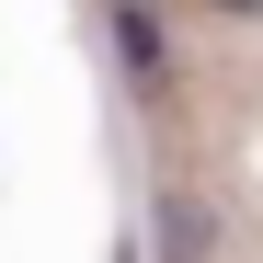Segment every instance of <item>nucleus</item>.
I'll list each match as a JSON object with an SVG mask.
<instances>
[{
    "label": "nucleus",
    "instance_id": "obj_2",
    "mask_svg": "<svg viewBox=\"0 0 263 263\" xmlns=\"http://www.w3.org/2000/svg\"><path fill=\"white\" fill-rule=\"evenodd\" d=\"M115 58L138 92H172V23H160V0H115Z\"/></svg>",
    "mask_w": 263,
    "mask_h": 263
},
{
    "label": "nucleus",
    "instance_id": "obj_4",
    "mask_svg": "<svg viewBox=\"0 0 263 263\" xmlns=\"http://www.w3.org/2000/svg\"><path fill=\"white\" fill-rule=\"evenodd\" d=\"M103 12H115V0H103Z\"/></svg>",
    "mask_w": 263,
    "mask_h": 263
},
{
    "label": "nucleus",
    "instance_id": "obj_1",
    "mask_svg": "<svg viewBox=\"0 0 263 263\" xmlns=\"http://www.w3.org/2000/svg\"><path fill=\"white\" fill-rule=\"evenodd\" d=\"M149 252H160V263H206V252H217V206H206L195 183H160V195H149Z\"/></svg>",
    "mask_w": 263,
    "mask_h": 263
},
{
    "label": "nucleus",
    "instance_id": "obj_3",
    "mask_svg": "<svg viewBox=\"0 0 263 263\" xmlns=\"http://www.w3.org/2000/svg\"><path fill=\"white\" fill-rule=\"evenodd\" d=\"M206 12H217V23H263V0H206Z\"/></svg>",
    "mask_w": 263,
    "mask_h": 263
}]
</instances>
